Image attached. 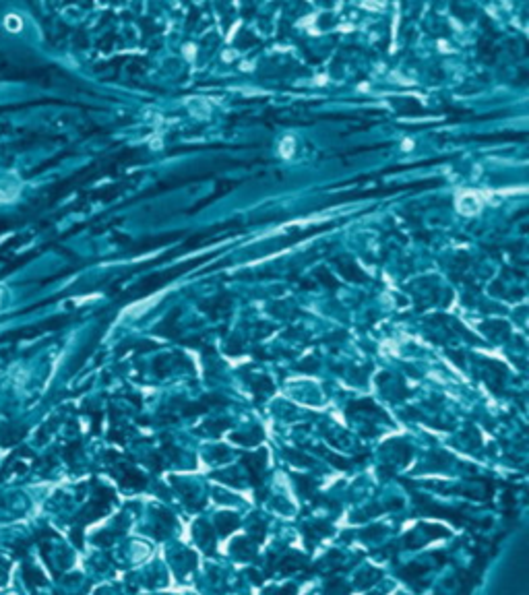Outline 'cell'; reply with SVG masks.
<instances>
[{
    "instance_id": "9",
    "label": "cell",
    "mask_w": 529,
    "mask_h": 595,
    "mask_svg": "<svg viewBox=\"0 0 529 595\" xmlns=\"http://www.w3.org/2000/svg\"><path fill=\"white\" fill-rule=\"evenodd\" d=\"M426 571H428V569H426L424 564H417V562H414V564L405 566V569L401 571V576H403L405 581H417V579H420V576H422Z\"/></svg>"
},
{
    "instance_id": "1",
    "label": "cell",
    "mask_w": 529,
    "mask_h": 595,
    "mask_svg": "<svg viewBox=\"0 0 529 595\" xmlns=\"http://www.w3.org/2000/svg\"><path fill=\"white\" fill-rule=\"evenodd\" d=\"M265 461H267V451H258L254 455H246L242 459V463L246 465V469L250 471V483L253 486H258L261 483V471L265 467Z\"/></svg>"
},
{
    "instance_id": "4",
    "label": "cell",
    "mask_w": 529,
    "mask_h": 595,
    "mask_svg": "<svg viewBox=\"0 0 529 595\" xmlns=\"http://www.w3.org/2000/svg\"><path fill=\"white\" fill-rule=\"evenodd\" d=\"M230 552L234 556H240V558H254L256 548L250 544L248 537H238V539H234V544L230 546Z\"/></svg>"
},
{
    "instance_id": "7",
    "label": "cell",
    "mask_w": 529,
    "mask_h": 595,
    "mask_svg": "<svg viewBox=\"0 0 529 595\" xmlns=\"http://www.w3.org/2000/svg\"><path fill=\"white\" fill-rule=\"evenodd\" d=\"M231 440L234 442H242V444H248V446H254L263 440V432L254 428L253 434H231Z\"/></svg>"
},
{
    "instance_id": "12",
    "label": "cell",
    "mask_w": 529,
    "mask_h": 595,
    "mask_svg": "<svg viewBox=\"0 0 529 595\" xmlns=\"http://www.w3.org/2000/svg\"><path fill=\"white\" fill-rule=\"evenodd\" d=\"M294 483L302 494H310L312 488H314V481L310 478H306V476H294Z\"/></svg>"
},
{
    "instance_id": "10",
    "label": "cell",
    "mask_w": 529,
    "mask_h": 595,
    "mask_svg": "<svg viewBox=\"0 0 529 595\" xmlns=\"http://www.w3.org/2000/svg\"><path fill=\"white\" fill-rule=\"evenodd\" d=\"M304 533L308 535V537H312V535H314V539H319V537H324V535H329V533H331V525L327 523V521H319V523H314L312 527L304 529Z\"/></svg>"
},
{
    "instance_id": "13",
    "label": "cell",
    "mask_w": 529,
    "mask_h": 595,
    "mask_svg": "<svg viewBox=\"0 0 529 595\" xmlns=\"http://www.w3.org/2000/svg\"><path fill=\"white\" fill-rule=\"evenodd\" d=\"M250 387H253V389L256 390V395H263V393H271V390H273V385L269 383L267 378H258V383H256V380H250Z\"/></svg>"
},
{
    "instance_id": "14",
    "label": "cell",
    "mask_w": 529,
    "mask_h": 595,
    "mask_svg": "<svg viewBox=\"0 0 529 595\" xmlns=\"http://www.w3.org/2000/svg\"><path fill=\"white\" fill-rule=\"evenodd\" d=\"M298 593V587L296 585H285V587H271L267 589L265 595H296Z\"/></svg>"
},
{
    "instance_id": "19",
    "label": "cell",
    "mask_w": 529,
    "mask_h": 595,
    "mask_svg": "<svg viewBox=\"0 0 529 595\" xmlns=\"http://www.w3.org/2000/svg\"><path fill=\"white\" fill-rule=\"evenodd\" d=\"M314 368H317V364H312V360H306L302 366H298V370H306V372H312Z\"/></svg>"
},
{
    "instance_id": "15",
    "label": "cell",
    "mask_w": 529,
    "mask_h": 595,
    "mask_svg": "<svg viewBox=\"0 0 529 595\" xmlns=\"http://www.w3.org/2000/svg\"><path fill=\"white\" fill-rule=\"evenodd\" d=\"M422 529L426 533L430 535V539H434V537H444V535H449V531L444 527H440V525H422Z\"/></svg>"
},
{
    "instance_id": "3",
    "label": "cell",
    "mask_w": 529,
    "mask_h": 595,
    "mask_svg": "<svg viewBox=\"0 0 529 595\" xmlns=\"http://www.w3.org/2000/svg\"><path fill=\"white\" fill-rule=\"evenodd\" d=\"M240 519L234 513H219L215 517V529L219 531V535H230L234 529H238Z\"/></svg>"
},
{
    "instance_id": "11",
    "label": "cell",
    "mask_w": 529,
    "mask_h": 595,
    "mask_svg": "<svg viewBox=\"0 0 529 595\" xmlns=\"http://www.w3.org/2000/svg\"><path fill=\"white\" fill-rule=\"evenodd\" d=\"M378 579H380V571L370 569V571H366V574H360L358 585L360 587H370V585H374Z\"/></svg>"
},
{
    "instance_id": "20",
    "label": "cell",
    "mask_w": 529,
    "mask_h": 595,
    "mask_svg": "<svg viewBox=\"0 0 529 595\" xmlns=\"http://www.w3.org/2000/svg\"><path fill=\"white\" fill-rule=\"evenodd\" d=\"M246 572H248V576H250V579H253V583L261 585V576H258V572H254L253 569H250V571H246Z\"/></svg>"
},
{
    "instance_id": "5",
    "label": "cell",
    "mask_w": 529,
    "mask_h": 595,
    "mask_svg": "<svg viewBox=\"0 0 529 595\" xmlns=\"http://www.w3.org/2000/svg\"><path fill=\"white\" fill-rule=\"evenodd\" d=\"M306 566V558L302 554H287L279 560V571L281 572H294L298 569H304Z\"/></svg>"
},
{
    "instance_id": "18",
    "label": "cell",
    "mask_w": 529,
    "mask_h": 595,
    "mask_svg": "<svg viewBox=\"0 0 529 595\" xmlns=\"http://www.w3.org/2000/svg\"><path fill=\"white\" fill-rule=\"evenodd\" d=\"M228 426H230V422H226V420H224V422H209V424H205V428H213L211 432H215V434L221 432L219 428H228Z\"/></svg>"
},
{
    "instance_id": "8",
    "label": "cell",
    "mask_w": 529,
    "mask_h": 595,
    "mask_svg": "<svg viewBox=\"0 0 529 595\" xmlns=\"http://www.w3.org/2000/svg\"><path fill=\"white\" fill-rule=\"evenodd\" d=\"M324 593L327 595H347L349 587L341 579H329L327 585H324Z\"/></svg>"
},
{
    "instance_id": "2",
    "label": "cell",
    "mask_w": 529,
    "mask_h": 595,
    "mask_svg": "<svg viewBox=\"0 0 529 595\" xmlns=\"http://www.w3.org/2000/svg\"><path fill=\"white\" fill-rule=\"evenodd\" d=\"M415 498H417V502H420V504H424V510H426V515H434V517H444V519L453 521V523H463V521H465V515H463V513H455V510H451V508L438 506V504H434V502H430V500L422 498L420 494H417Z\"/></svg>"
},
{
    "instance_id": "6",
    "label": "cell",
    "mask_w": 529,
    "mask_h": 595,
    "mask_svg": "<svg viewBox=\"0 0 529 595\" xmlns=\"http://www.w3.org/2000/svg\"><path fill=\"white\" fill-rule=\"evenodd\" d=\"M194 537L199 539L201 542V546L205 548L207 552H211V544H213V539H215V531L209 527V525H205V523H197L194 525Z\"/></svg>"
},
{
    "instance_id": "17",
    "label": "cell",
    "mask_w": 529,
    "mask_h": 595,
    "mask_svg": "<svg viewBox=\"0 0 529 595\" xmlns=\"http://www.w3.org/2000/svg\"><path fill=\"white\" fill-rule=\"evenodd\" d=\"M329 459H331V461H333V465H335V467H339V469H347V465H349L345 459L337 457V455H329Z\"/></svg>"
},
{
    "instance_id": "16",
    "label": "cell",
    "mask_w": 529,
    "mask_h": 595,
    "mask_svg": "<svg viewBox=\"0 0 529 595\" xmlns=\"http://www.w3.org/2000/svg\"><path fill=\"white\" fill-rule=\"evenodd\" d=\"M383 531H385L383 527H378V525H372V527H368L366 531H362L360 535L364 537V539H374V537H378V535H383Z\"/></svg>"
}]
</instances>
